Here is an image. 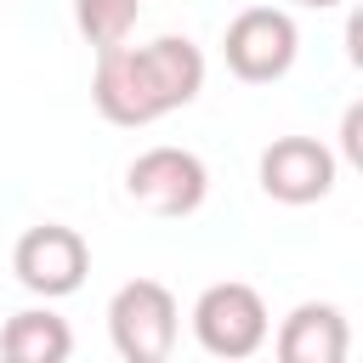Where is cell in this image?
I'll return each mask as SVG.
<instances>
[{"mask_svg":"<svg viewBox=\"0 0 363 363\" xmlns=\"http://www.w3.org/2000/svg\"><path fill=\"white\" fill-rule=\"evenodd\" d=\"M289 6H306V11H329V6H340V0H289Z\"/></svg>","mask_w":363,"mask_h":363,"instance_id":"4fadbf2b","label":"cell"},{"mask_svg":"<svg viewBox=\"0 0 363 363\" xmlns=\"http://www.w3.org/2000/svg\"><path fill=\"white\" fill-rule=\"evenodd\" d=\"M11 272H17V284H23L28 295L62 301V295H74V289L85 284V272H91V244H85L74 227H62V221H40V227H28V233L17 238Z\"/></svg>","mask_w":363,"mask_h":363,"instance_id":"8992f818","label":"cell"},{"mask_svg":"<svg viewBox=\"0 0 363 363\" xmlns=\"http://www.w3.org/2000/svg\"><path fill=\"white\" fill-rule=\"evenodd\" d=\"M340 159H346L352 170H363V96L340 113Z\"/></svg>","mask_w":363,"mask_h":363,"instance_id":"8fae6325","label":"cell"},{"mask_svg":"<svg viewBox=\"0 0 363 363\" xmlns=\"http://www.w3.org/2000/svg\"><path fill=\"white\" fill-rule=\"evenodd\" d=\"M125 193L130 204H142L147 216H193L204 199H210V170L199 153L187 147H147L130 159L125 170Z\"/></svg>","mask_w":363,"mask_h":363,"instance_id":"5b68a950","label":"cell"},{"mask_svg":"<svg viewBox=\"0 0 363 363\" xmlns=\"http://www.w3.org/2000/svg\"><path fill=\"white\" fill-rule=\"evenodd\" d=\"M221 57L227 68L244 79V85H272L295 68L301 57V28L289 11L278 6H250L227 23V40H221Z\"/></svg>","mask_w":363,"mask_h":363,"instance_id":"277c9868","label":"cell"},{"mask_svg":"<svg viewBox=\"0 0 363 363\" xmlns=\"http://www.w3.org/2000/svg\"><path fill=\"white\" fill-rule=\"evenodd\" d=\"M136 17H142V0H74V28H79V40L96 45V51L130 40Z\"/></svg>","mask_w":363,"mask_h":363,"instance_id":"30bf717a","label":"cell"},{"mask_svg":"<svg viewBox=\"0 0 363 363\" xmlns=\"http://www.w3.org/2000/svg\"><path fill=\"white\" fill-rule=\"evenodd\" d=\"M193 335H199V346H204L210 357L238 363V357H255V352L267 346L272 318H267V301H261L250 284L221 278V284H210V289L193 301Z\"/></svg>","mask_w":363,"mask_h":363,"instance_id":"3957f363","label":"cell"},{"mask_svg":"<svg viewBox=\"0 0 363 363\" xmlns=\"http://www.w3.org/2000/svg\"><path fill=\"white\" fill-rule=\"evenodd\" d=\"M182 306L159 278H130L108 301V340L125 363H164L176 352Z\"/></svg>","mask_w":363,"mask_h":363,"instance_id":"7a4b0ae2","label":"cell"},{"mask_svg":"<svg viewBox=\"0 0 363 363\" xmlns=\"http://www.w3.org/2000/svg\"><path fill=\"white\" fill-rule=\"evenodd\" d=\"M346 57H352V68L363 74V0H357L352 17H346Z\"/></svg>","mask_w":363,"mask_h":363,"instance_id":"7c38bea8","label":"cell"},{"mask_svg":"<svg viewBox=\"0 0 363 363\" xmlns=\"http://www.w3.org/2000/svg\"><path fill=\"white\" fill-rule=\"evenodd\" d=\"M204 91V51L187 34H159L147 45H102L91 74V102L108 125L142 130Z\"/></svg>","mask_w":363,"mask_h":363,"instance_id":"6da1fadb","label":"cell"},{"mask_svg":"<svg viewBox=\"0 0 363 363\" xmlns=\"http://www.w3.org/2000/svg\"><path fill=\"white\" fill-rule=\"evenodd\" d=\"M68 352H74V329L51 306H23L0 329V357L11 363H68Z\"/></svg>","mask_w":363,"mask_h":363,"instance_id":"9c48e42d","label":"cell"},{"mask_svg":"<svg viewBox=\"0 0 363 363\" xmlns=\"http://www.w3.org/2000/svg\"><path fill=\"white\" fill-rule=\"evenodd\" d=\"M272 352H278L284 363H346V352H352V323H346V312L329 306V301H301V306L278 323Z\"/></svg>","mask_w":363,"mask_h":363,"instance_id":"ba28073f","label":"cell"},{"mask_svg":"<svg viewBox=\"0 0 363 363\" xmlns=\"http://www.w3.org/2000/svg\"><path fill=\"white\" fill-rule=\"evenodd\" d=\"M335 187V153L318 136H278L261 153V193L272 204H318Z\"/></svg>","mask_w":363,"mask_h":363,"instance_id":"52a82bcc","label":"cell"}]
</instances>
